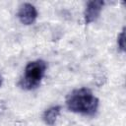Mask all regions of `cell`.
Listing matches in <instances>:
<instances>
[{
    "label": "cell",
    "instance_id": "3957f363",
    "mask_svg": "<svg viewBox=\"0 0 126 126\" xmlns=\"http://www.w3.org/2000/svg\"><path fill=\"white\" fill-rule=\"evenodd\" d=\"M37 15H38V13H37L36 8L31 3L22 4L17 13V17H18L19 21L23 25H26V26L33 24L37 18Z\"/></svg>",
    "mask_w": 126,
    "mask_h": 126
},
{
    "label": "cell",
    "instance_id": "5b68a950",
    "mask_svg": "<svg viewBox=\"0 0 126 126\" xmlns=\"http://www.w3.org/2000/svg\"><path fill=\"white\" fill-rule=\"evenodd\" d=\"M60 112H61V106L60 105H54V106L47 108L43 112V115H42V119H43L44 123L46 125L53 126L56 123V121L60 115Z\"/></svg>",
    "mask_w": 126,
    "mask_h": 126
},
{
    "label": "cell",
    "instance_id": "52a82bcc",
    "mask_svg": "<svg viewBox=\"0 0 126 126\" xmlns=\"http://www.w3.org/2000/svg\"><path fill=\"white\" fill-rule=\"evenodd\" d=\"M2 84H3V77H2V75L0 74V87L2 86Z\"/></svg>",
    "mask_w": 126,
    "mask_h": 126
},
{
    "label": "cell",
    "instance_id": "277c9868",
    "mask_svg": "<svg viewBox=\"0 0 126 126\" xmlns=\"http://www.w3.org/2000/svg\"><path fill=\"white\" fill-rule=\"evenodd\" d=\"M104 6V1L94 0L88 2L84 11V22L85 24H91L94 22L100 15V12Z\"/></svg>",
    "mask_w": 126,
    "mask_h": 126
},
{
    "label": "cell",
    "instance_id": "7a4b0ae2",
    "mask_svg": "<svg viewBox=\"0 0 126 126\" xmlns=\"http://www.w3.org/2000/svg\"><path fill=\"white\" fill-rule=\"evenodd\" d=\"M47 69V63L44 60L37 59L31 61L27 64L24 75L19 82V86L26 91H32L39 87L45 72Z\"/></svg>",
    "mask_w": 126,
    "mask_h": 126
},
{
    "label": "cell",
    "instance_id": "6da1fadb",
    "mask_svg": "<svg viewBox=\"0 0 126 126\" xmlns=\"http://www.w3.org/2000/svg\"><path fill=\"white\" fill-rule=\"evenodd\" d=\"M99 105V99L88 88H79L73 90L66 97L67 108L75 113L93 116L96 113Z\"/></svg>",
    "mask_w": 126,
    "mask_h": 126
},
{
    "label": "cell",
    "instance_id": "8992f818",
    "mask_svg": "<svg viewBox=\"0 0 126 126\" xmlns=\"http://www.w3.org/2000/svg\"><path fill=\"white\" fill-rule=\"evenodd\" d=\"M117 45L121 52L125 51V29H123L117 36Z\"/></svg>",
    "mask_w": 126,
    "mask_h": 126
}]
</instances>
